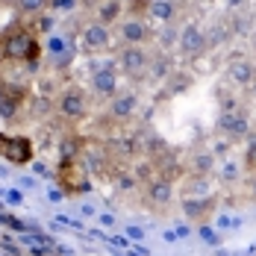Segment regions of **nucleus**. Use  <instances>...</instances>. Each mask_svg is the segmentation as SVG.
Instances as JSON below:
<instances>
[{
    "label": "nucleus",
    "mask_w": 256,
    "mask_h": 256,
    "mask_svg": "<svg viewBox=\"0 0 256 256\" xmlns=\"http://www.w3.org/2000/svg\"><path fill=\"white\" fill-rule=\"evenodd\" d=\"M127 15H130L127 0H92V18L106 26H112V30L121 24Z\"/></svg>",
    "instance_id": "14"
},
{
    "label": "nucleus",
    "mask_w": 256,
    "mask_h": 256,
    "mask_svg": "<svg viewBox=\"0 0 256 256\" xmlns=\"http://www.w3.org/2000/svg\"><path fill=\"white\" fill-rule=\"evenodd\" d=\"M0 48H3V59L9 62V65H36L38 59H42V44H38V38L32 36V30L24 24L12 26V30H6L3 32V38H0Z\"/></svg>",
    "instance_id": "1"
},
{
    "label": "nucleus",
    "mask_w": 256,
    "mask_h": 256,
    "mask_svg": "<svg viewBox=\"0 0 256 256\" xmlns=\"http://www.w3.org/2000/svg\"><path fill=\"white\" fill-rule=\"evenodd\" d=\"M88 92H92V98L109 103L118 92H121V74H118L115 68H100V71H94L92 80H88Z\"/></svg>",
    "instance_id": "13"
},
{
    "label": "nucleus",
    "mask_w": 256,
    "mask_h": 256,
    "mask_svg": "<svg viewBox=\"0 0 256 256\" xmlns=\"http://www.w3.org/2000/svg\"><path fill=\"white\" fill-rule=\"evenodd\" d=\"M182 212L188 218H204L212 212V198L209 194L206 198H182Z\"/></svg>",
    "instance_id": "17"
},
{
    "label": "nucleus",
    "mask_w": 256,
    "mask_h": 256,
    "mask_svg": "<svg viewBox=\"0 0 256 256\" xmlns=\"http://www.w3.org/2000/svg\"><path fill=\"white\" fill-rule=\"evenodd\" d=\"M244 168L256 171V132H250V138L244 142Z\"/></svg>",
    "instance_id": "20"
},
{
    "label": "nucleus",
    "mask_w": 256,
    "mask_h": 256,
    "mask_svg": "<svg viewBox=\"0 0 256 256\" xmlns=\"http://www.w3.org/2000/svg\"><path fill=\"white\" fill-rule=\"evenodd\" d=\"M156 38V30L144 15H127L115 26V42L118 44H150Z\"/></svg>",
    "instance_id": "7"
},
{
    "label": "nucleus",
    "mask_w": 256,
    "mask_h": 256,
    "mask_svg": "<svg viewBox=\"0 0 256 256\" xmlns=\"http://www.w3.org/2000/svg\"><path fill=\"white\" fill-rule=\"evenodd\" d=\"M248 194L256 200V171H248Z\"/></svg>",
    "instance_id": "21"
},
{
    "label": "nucleus",
    "mask_w": 256,
    "mask_h": 256,
    "mask_svg": "<svg viewBox=\"0 0 256 256\" xmlns=\"http://www.w3.org/2000/svg\"><path fill=\"white\" fill-rule=\"evenodd\" d=\"M115 65H118V74H124L130 80H144L150 74V65H154V53L148 44H118L115 53Z\"/></svg>",
    "instance_id": "3"
},
{
    "label": "nucleus",
    "mask_w": 256,
    "mask_h": 256,
    "mask_svg": "<svg viewBox=\"0 0 256 256\" xmlns=\"http://www.w3.org/2000/svg\"><path fill=\"white\" fill-rule=\"evenodd\" d=\"M224 77L230 82L232 88H250L256 82V65L254 59H248V56H230L227 59V68H224Z\"/></svg>",
    "instance_id": "12"
},
{
    "label": "nucleus",
    "mask_w": 256,
    "mask_h": 256,
    "mask_svg": "<svg viewBox=\"0 0 256 256\" xmlns=\"http://www.w3.org/2000/svg\"><path fill=\"white\" fill-rule=\"evenodd\" d=\"M138 106H142V98L136 92H118L112 100L106 103V121L115 124V127H124L138 115Z\"/></svg>",
    "instance_id": "11"
},
{
    "label": "nucleus",
    "mask_w": 256,
    "mask_h": 256,
    "mask_svg": "<svg viewBox=\"0 0 256 256\" xmlns=\"http://www.w3.org/2000/svg\"><path fill=\"white\" fill-rule=\"evenodd\" d=\"M0 159L12 162V165H30L36 159V148L26 136L18 132H0Z\"/></svg>",
    "instance_id": "10"
},
{
    "label": "nucleus",
    "mask_w": 256,
    "mask_h": 256,
    "mask_svg": "<svg viewBox=\"0 0 256 256\" xmlns=\"http://www.w3.org/2000/svg\"><path fill=\"white\" fill-rule=\"evenodd\" d=\"M15 9L21 15H42L44 9H50V0H15Z\"/></svg>",
    "instance_id": "19"
},
{
    "label": "nucleus",
    "mask_w": 256,
    "mask_h": 256,
    "mask_svg": "<svg viewBox=\"0 0 256 256\" xmlns=\"http://www.w3.org/2000/svg\"><path fill=\"white\" fill-rule=\"evenodd\" d=\"M144 18H150L156 24H182V0H148V12Z\"/></svg>",
    "instance_id": "15"
},
{
    "label": "nucleus",
    "mask_w": 256,
    "mask_h": 256,
    "mask_svg": "<svg viewBox=\"0 0 256 256\" xmlns=\"http://www.w3.org/2000/svg\"><path fill=\"white\" fill-rule=\"evenodd\" d=\"M218 130H221V136H224L227 142L238 144V142H248V138H250L254 124H250V115H248L238 103H227L224 112H221V118H218Z\"/></svg>",
    "instance_id": "5"
},
{
    "label": "nucleus",
    "mask_w": 256,
    "mask_h": 256,
    "mask_svg": "<svg viewBox=\"0 0 256 256\" xmlns=\"http://www.w3.org/2000/svg\"><path fill=\"white\" fill-rule=\"evenodd\" d=\"M53 112L65 124H80L92 112V98L82 86H65V88H59V94L53 100Z\"/></svg>",
    "instance_id": "2"
},
{
    "label": "nucleus",
    "mask_w": 256,
    "mask_h": 256,
    "mask_svg": "<svg viewBox=\"0 0 256 256\" xmlns=\"http://www.w3.org/2000/svg\"><path fill=\"white\" fill-rule=\"evenodd\" d=\"M24 98H26V92L18 82L0 80V112H3V118H12V115L24 106Z\"/></svg>",
    "instance_id": "16"
},
{
    "label": "nucleus",
    "mask_w": 256,
    "mask_h": 256,
    "mask_svg": "<svg viewBox=\"0 0 256 256\" xmlns=\"http://www.w3.org/2000/svg\"><path fill=\"white\" fill-rule=\"evenodd\" d=\"M209 48H212V42H209V30H204L198 21H182V24H180L177 53L186 59V62H198V59H204Z\"/></svg>",
    "instance_id": "4"
},
{
    "label": "nucleus",
    "mask_w": 256,
    "mask_h": 256,
    "mask_svg": "<svg viewBox=\"0 0 256 256\" xmlns=\"http://www.w3.org/2000/svg\"><path fill=\"white\" fill-rule=\"evenodd\" d=\"M3 3H12V6H15V0H3Z\"/></svg>",
    "instance_id": "24"
},
{
    "label": "nucleus",
    "mask_w": 256,
    "mask_h": 256,
    "mask_svg": "<svg viewBox=\"0 0 256 256\" xmlns=\"http://www.w3.org/2000/svg\"><path fill=\"white\" fill-rule=\"evenodd\" d=\"M227 6H230V12H238L244 6V0H227Z\"/></svg>",
    "instance_id": "22"
},
{
    "label": "nucleus",
    "mask_w": 256,
    "mask_h": 256,
    "mask_svg": "<svg viewBox=\"0 0 256 256\" xmlns=\"http://www.w3.org/2000/svg\"><path fill=\"white\" fill-rule=\"evenodd\" d=\"M112 42H115V30L100 24V21H94V18H88L86 24L80 26V48L88 53V56L106 53L112 48Z\"/></svg>",
    "instance_id": "8"
},
{
    "label": "nucleus",
    "mask_w": 256,
    "mask_h": 256,
    "mask_svg": "<svg viewBox=\"0 0 256 256\" xmlns=\"http://www.w3.org/2000/svg\"><path fill=\"white\" fill-rule=\"evenodd\" d=\"M3 62H6V59H3V48H0V65H3Z\"/></svg>",
    "instance_id": "23"
},
{
    "label": "nucleus",
    "mask_w": 256,
    "mask_h": 256,
    "mask_svg": "<svg viewBox=\"0 0 256 256\" xmlns=\"http://www.w3.org/2000/svg\"><path fill=\"white\" fill-rule=\"evenodd\" d=\"M177 200V182L165 177H154L142 186V206L150 212H168Z\"/></svg>",
    "instance_id": "6"
},
{
    "label": "nucleus",
    "mask_w": 256,
    "mask_h": 256,
    "mask_svg": "<svg viewBox=\"0 0 256 256\" xmlns=\"http://www.w3.org/2000/svg\"><path fill=\"white\" fill-rule=\"evenodd\" d=\"M92 174H88V168L82 165V159L80 156H65L62 159V165H59V182H62V188L68 192V194H82V192H88L92 188Z\"/></svg>",
    "instance_id": "9"
},
{
    "label": "nucleus",
    "mask_w": 256,
    "mask_h": 256,
    "mask_svg": "<svg viewBox=\"0 0 256 256\" xmlns=\"http://www.w3.org/2000/svg\"><path fill=\"white\" fill-rule=\"evenodd\" d=\"M212 154H192L188 156V165H192V177H209L212 171Z\"/></svg>",
    "instance_id": "18"
}]
</instances>
